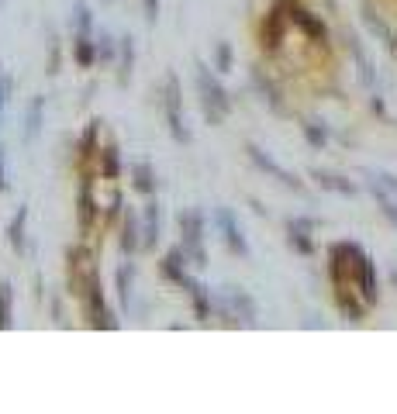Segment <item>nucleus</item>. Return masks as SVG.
I'll return each mask as SVG.
<instances>
[{
	"mask_svg": "<svg viewBox=\"0 0 397 414\" xmlns=\"http://www.w3.org/2000/svg\"><path fill=\"white\" fill-rule=\"evenodd\" d=\"M131 187L138 190V194H145V197H152L159 187L156 180V169L145 163V159H138V163H131Z\"/></svg>",
	"mask_w": 397,
	"mask_h": 414,
	"instance_id": "16",
	"label": "nucleus"
},
{
	"mask_svg": "<svg viewBox=\"0 0 397 414\" xmlns=\"http://www.w3.org/2000/svg\"><path fill=\"white\" fill-rule=\"evenodd\" d=\"M138 248H142V221H138L135 211H128L124 214V228H121V252L135 255Z\"/></svg>",
	"mask_w": 397,
	"mask_h": 414,
	"instance_id": "13",
	"label": "nucleus"
},
{
	"mask_svg": "<svg viewBox=\"0 0 397 414\" xmlns=\"http://www.w3.org/2000/svg\"><path fill=\"white\" fill-rule=\"evenodd\" d=\"M245 156H249V159H252V163L259 166V169H263V173H270V176H273V180H280V183H283V187H294V190H304V187H301V180H297V176H294V173H290V169H283V166H280L277 159H273V156H270V152H263V149H259V145H252V142H249V145H245Z\"/></svg>",
	"mask_w": 397,
	"mask_h": 414,
	"instance_id": "8",
	"label": "nucleus"
},
{
	"mask_svg": "<svg viewBox=\"0 0 397 414\" xmlns=\"http://www.w3.org/2000/svg\"><path fill=\"white\" fill-rule=\"evenodd\" d=\"M73 28H77V35H90L93 32V11L83 0L73 4Z\"/></svg>",
	"mask_w": 397,
	"mask_h": 414,
	"instance_id": "29",
	"label": "nucleus"
},
{
	"mask_svg": "<svg viewBox=\"0 0 397 414\" xmlns=\"http://www.w3.org/2000/svg\"><path fill=\"white\" fill-rule=\"evenodd\" d=\"M301 131H304V138H308L311 149H325V145H328V128H325V121L308 118V121L301 124Z\"/></svg>",
	"mask_w": 397,
	"mask_h": 414,
	"instance_id": "24",
	"label": "nucleus"
},
{
	"mask_svg": "<svg viewBox=\"0 0 397 414\" xmlns=\"http://www.w3.org/2000/svg\"><path fill=\"white\" fill-rule=\"evenodd\" d=\"M14 325V287L0 283V331H7Z\"/></svg>",
	"mask_w": 397,
	"mask_h": 414,
	"instance_id": "22",
	"label": "nucleus"
},
{
	"mask_svg": "<svg viewBox=\"0 0 397 414\" xmlns=\"http://www.w3.org/2000/svg\"><path fill=\"white\" fill-rule=\"evenodd\" d=\"M290 21H297V25H301V28H304L311 39L325 41V25H321V21H315L308 11H301V7H290Z\"/></svg>",
	"mask_w": 397,
	"mask_h": 414,
	"instance_id": "23",
	"label": "nucleus"
},
{
	"mask_svg": "<svg viewBox=\"0 0 397 414\" xmlns=\"http://www.w3.org/2000/svg\"><path fill=\"white\" fill-rule=\"evenodd\" d=\"M287 225H294V228H304V232H315V228H318L315 218H290Z\"/></svg>",
	"mask_w": 397,
	"mask_h": 414,
	"instance_id": "36",
	"label": "nucleus"
},
{
	"mask_svg": "<svg viewBox=\"0 0 397 414\" xmlns=\"http://www.w3.org/2000/svg\"><path fill=\"white\" fill-rule=\"evenodd\" d=\"M180 246L187 252V259H194V266H207V252H204V232H207V218L200 207H183L180 211Z\"/></svg>",
	"mask_w": 397,
	"mask_h": 414,
	"instance_id": "2",
	"label": "nucleus"
},
{
	"mask_svg": "<svg viewBox=\"0 0 397 414\" xmlns=\"http://www.w3.org/2000/svg\"><path fill=\"white\" fill-rule=\"evenodd\" d=\"M100 173H104L108 180H118V176H121V152H118V145L100 149Z\"/></svg>",
	"mask_w": 397,
	"mask_h": 414,
	"instance_id": "25",
	"label": "nucleus"
},
{
	"mask_svg": "<svg viewBox=\"0 0 397 414\" xmlns=\"http://www.w3.org/2000/svg\"><path fill=\"white\" fill-rule=\"evenodd\" d=\"M118 55H121V83L131 80V69H135V39L124 35L118 41Z\"/></svg>",
	"mask_w": 397,
	"mask_h": 414,
	"instance_id": "21",
	"label": "nucleus"
},
{
	"mask_svg": "<svg viewBox=\"0 0 397 414\" xmlns=\"http://www.w3.org/2000/svg\"><path fill=\"white\" fill-rule=\"evenodd\" d=\"M159 269H162V276H166V280H173V283H183V280L190 276V273H187V252H183V246L169 248V252L162 255Z\"/></svg>",
	"mask_w": 397,
	"mask_h": 414,
	"instance_id": "10",
	"label": "nucleus"
},
{
	"mask_svg": "<svg viewBox=\"0 0 397 414\" xmlns=\"http://www.w3.org/2000/svg\"><path fill=\"white\" fill-rule=\"evenodd\" d=\"M162 111H166L169 135L180 145H187L190 142V128L183 121V90H180V76L176 73H166V83H162Z\"/></svg>",
	"mask_w": 397,
	"mask_h": 414,
	"instance_id": "3",
	"label": "nucleus"
},
{
	"mask_svg": "<svg viewBox=\"0 0 397 414\" xmlns=\"http://www.w3.org/2000/svg\"><path fill=\"white\" fill-rule=\"evenodd\" d=\"M311 176H315V183L321 187V190H332V194H342V197H353V194H356V183H353V180H346V176L321 173V169H315Z\"/></svg>",
	"mask_w": 397,
	"mask_h": 414,
	"instance_id": "18",
	"label": "nucleus"
},
{
	"mask_svg": "<svg viewBox=\"0 0 397 414\" xmlns=\"http://www.w3.org/2000/svg\"><path fill=\"white\" fill-rule=\"evenodd\" d=\"M180 287H183V290H187V293H190V300H194V314H197V321H207V318H211V307H214V304H211V290L204 287L200 280H194V276H187V280H183Z\"/></svg>",
	"mask_w": 397,
	"mask_h": 414,
	"instance_id": "11",
	"label": "nucleus"
},
{
	"mask_svg": "<svg viewBox=\"0 0 397 414\" xmlns=\"http://www.w3.org/2000/svg\"><path fill=\"white\" fill-rule=\"evenodd\" d=\"M349 48H353V55H356L359 80H363V86H373V66H370V59H366V52H363V45H359L356 35H349Z\"/></svg>",
	"mask_w": 397,
	"mask_h": 414,
	"instance_id": "26",
	"label": "nucleus"
},
{
	"mask_svg": "<svg viewBox=\"0 0 397 414\" xmlns=\"http://www.w3.org/2000/svg\"><path fill=\"white\" fill-rule=\"evenodd\" d=\"M356 262V280H359V293H363V304H377L380 300V280H377V262L359 248L356 255H353Z\"/></svg>",
	"mask_w": 397,
	"mask_h": 414,
	"instance_id": "7",
	"label": "nucleus"
},
{
	"mask_svg": "<svg viewBox=\"0 0 397 414\" xmlns=\"http://www.w3.org/2000/svg\"><path fill=\"white\" fill-rule=\"evenodd\" d=\"M232 66H235L232 41H214V69L218 73H232Z\"/></svg>",
	"mask_w": 397,
	"mask_h": 414,
	"instance_id": "28",
	"label": "nucleus"
},
{
	"mask_svg": "<svg viewBox=\"0 0 397 414\" xmlns=\"http://www.w3.org/2000/svg\"><path fill=\"white\" fill-rule=\"evenodd\" d=\"M221 304H225V314L228 318H235L242 325H256V318H259V311H256V300L245 293L242 287H228L221 293Z\"/></svg>",
	"mask_w": 397,
	"mask_h": 414,
	"instance_id": "6",
	"label": "nucleus"
},
{
	"mask_svg": "<svg viewBox=\"0 0 397 414\" xmlns=\"http://www.w3.org/2000/svg\"><path fill=\"white\" fill-rule=\"evenodd\" d=\"M366 190H370L377 201L394 197V194H397V176H391V173H380V169H366Z\"/></svg>",
	"mask_w": 397,
	"mask_h": 414,
	"instance_id": "15",
	"label": "nucleus"
},
{
	"mask_svg": "<svg viewBox=\"0 0 397 414\" xmlns=\"http://www.w3.org/2000/svg\"><path fill=\"white\" fill-rule=\"evenodd\" d=\"M138 221H142V248H156L159 239H162V207H159V201H149L145 214Z\"/></svg>",
	"mask_w": 397,
	"mask_h": 414,
	"instance_id": "9",
	"label": "nucleus"
},
{
	"mask_svg": "<svg viewBox=\"0 0 397 414\" xmlns=\"http://www.w3.org/2000/svg\"><path fill=\"white\" fill-rule=\"evenodd\" d=\"M11 93H14V80L7 73H0V121H4V111L11 104Z\"/></svg>",
	"mask_w": 397,
	"mask_h": 414,
	"instance_id": "32",
	"label": "nucleus"
},
{
	"mask_svg": "<svg viewBox=\"0 0 397 414\" xmlns=\"http://www.w3.org/2000/svg\"><path fill=\"white\" fill-rule=\"evenodd\" d=\"M391 280H394V287H397V269H394V276H391Z\"/></svg>",
	"mask_w": 397,
	"mask_h": 414,
	"instance_id": "37",
	"label": "nucleus"
},
{
	"mask_svg": "<svg viewBox=\"0 0 397 414\" xmlns=\"http://www.w3.org/2000/svg\"><path fill=\"white\" fill-rule=\"evenodd\" d=\"M25 225H28V204H21L14 211V218L7 221V242L14 252H28V235H25Z\"/></svg>",
	"mask_w": 397,
	"mask_h": 414,
	"instance_id": "12",
	"label": "nucleus"
},
{
	"mask_svg": "<svg viewBox=\"0 0 397 414\" xmlns=\"http://www.w3.org/2000/svg\"><path fill=\"white\" fill-rule=\"evenodd\" d=\"M142 11H145V21H149V25L159 21V0H142Z\"/></svg>",
	"mask_w": 397,
	"mask_h": 414,
	"instance_id": "34",
	"label": "nucleus"
},
{
	"mask_svg": "<svg viewBox=\"0 0 397 414\" xmlns=\"http://www.w3.org/2000/svg\"><path fill=\"white\" fill-rule=\"evenodd\" d=\"M83 300H86V314L93 321V328H118V321L111 318L108 304H104V287H100V276L93 266H86V276H83Z\"/></svg>",
	"mask_w": 397,
	"mask_h": 414,
	"instance_id": "4",
	"label": "nucleus"
},
{
	"mask_svg": "<svg viewBox=\"0 0 397 414\" xmlns=\"http://www.w3.org/2000/svg\"><path fill=\"white\" fill-rule=\"evenodd\" d=\"M287 242H290V248H297L301 255H311V252H315L311 232H304V228H294V225H287Z\"/></svg>",
	"mask_w": 397,
	"mask_h": 414,
	"instance_id": "27",
	"label": "nucleus"
},
{
	"mask_svg": "<svg viewBox=\"0 0 397 414\" xmlns=\"http://www.w3.org/2000/svg\"><path fill=\"white\" fill-rule=\"evenodd\" d=\"M93 48H97V59L100 62H115V55H118V41L111 39L108 32H100V39L93 41Z\"/></svg>",
	"mask_w": 397,
	"mask_h": 414,
	"instance_id": "31",
	"label": "nucleus"
},
{
	"mask_svg": "<svg viewBox=\"0 0 397 414\" xmlns=\"http://www.w3.org/2000/svg\"><path fill=\"white\" fill-rule=\"evenodd\" d=\"M135 266L131 262H124V266H118V300L124 311H131V293H135Z\"/></svg>",
	"mask_w": 397,
	"mask_h": 414,
	"instance_id": "19",
	"label": "nucleus"
},
{
	"mask_svg": "<svg viewBox=\"0 0 397 414\" xmlns=\"http://www.w3.org/2000/svg\"><path fill=\"white\" fill-rule=\"evenodd\" d=\"M377 204H380V214L397 228V201L394 197H384V201H377Z\"/></svg>",
	"mask_w": 397,
	"mask_h": 414,
	"instance_id": "33",
	"label": "nucleus"
},
{
	"mask_svg": "<svg viewBox=\"0 0 397 414\" xmlns=\"http://www.w3.org/2000/svg\"><path fill=\"white\" fill-rule=\"evenodd\" d=\"M41 121H45V97H35V100L28 104V111H25V131H21V138H25L28 145L39 138Z\"/></svg>",
	"mask_w": 397,
	"mask_h": 414,
	"instance_id": "17",
	"label": "nucleus"
},
{
	"mask_svg": "<svg viewBox=\"0 0 397 414\" xmlns=\"http://www.w3.org/2000/svg\"><path fill=\"white\" fill-rule=\"evenodd\" d=\"M79 228L83 232H90V225H93V218H97V201H93V183H90V176H83V183H79Z\"/></svg>",
	"mask_w": 397,
	"mask_h": 414,
	"instance_id": "14",
	"label": "nucleus"
},
{
	"mask_svg": "<svg viewBox=\"0 0 397 414\" xmlns=\"http://www.w3.org/2000/svg\"><path fill=\"white\" fill-rule=\"evenodd\" d=\"M194 80H197V93H200V104H204V114L211 118V124H221L228 114H232V97H228V90L221 86V80H218L204 62L194 66Z\"/></svg>",
	"mask_w": 397,
	"mask_h": 414,
	"instance_id": "1",
	"label": "nucleus"
},
{
	"mask_svg": "<svg viewBox=\"0 0 397 414\" xmlns=\"http://www.w3.org/2000/svg\"><path fill=\"white\" fill-rule=\"evenodd\" d=\"M97 131H100V121L86 124V131H83V138H79V159L97 156Z\"/></svg>",
	"mask_w": 397,
	"mask_h": 414,
	"instance_id": "30",
	"label": "nucleus"
},
{
	"mask_svg": "<svg viewBox=\"0 0 397 414\" xmlns=\"http://www.w3.org/2000/svg\"><path fill=\"white\" fill-rule=\"evenodd\" d=\"M11 187V180H7V152H4V145H0V194Z\"/></svg>",
	"mask_w": 397,
	"mask_h": 414,
	"instance_id": "35",
	"label": "nucleus"
},
{
	"mask_svg": "<svg viewBox=\"0 0 397 414\" xmlns=\"http://www.w3.org/2000/svg\"><path fill=\"white\" fill-rule=\"evenodd\" d=\"M73 59H77L83 69L97 62V48H93V39H90V35H77V39H73Z\"/></svg>",
	"mask_w": 397,
	"mask_h": 414,
	"instance_id": "20",
	"label": "nucleus"
},
{
	"mask_svg": "<svg viewBox=\"0 0 397 414\" xmlns=\"http://www.w3.org/2000/svg\"><path fill=\"white\" fill-rule=\"evenodd\" d=\"M214 225H218V232H221V242L228 246V252H235L238 259H249V255H252L249 239H245V232H242L238 218L232 214V207H214Z\"/></svg>",
	"mask_w": 397,
	"mask_h": 414,
	"instance_id": "5",
	"label": "nucleus"
},
{
	"mask_svg": "<svg viewBox=\"0 0 397 414\" xmlns=\"http://www.w3.org/2000/svg\"><path fill=\"white\" fill-rule=\"evenodd\" d=\"M104 4H111V0H104Z\"/></svg>",
	"mask_w": 397,
	"mask_h": 414,
	"instance_id": "38",
	"label": "nucleus"
}]
</instances>
